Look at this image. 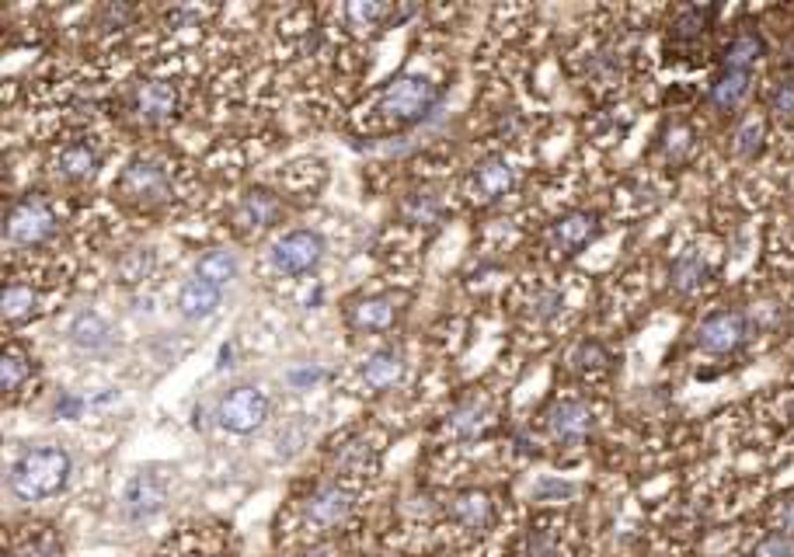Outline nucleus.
<instances>
[{"label": "nucleus", "instance_id": "26", "mask_svg": "<svg viewBox=\"0 0 794 557\" xmlns=\"http://www.w3.org/2000/svg\"><path fill=\"white\" fill-rule=\"evenodd\" d=\"M36 307H39V293L25 283H11L4 289V297H0V314H4L8 324L28 321L31 314H36Z\"/></svg>", "mask_w": 794, "mask_h": 557}, {"label": "nucleus", "instance_id": "2", "mask_svg": "<svg viewBox=\"0 0 794 557\" xmlns=\"http://www.w3.org/2000/svg\"><path fill=\"white\" fill-rule=\"evenodd\" d=\"M439 98H443V91L428 77L405 74V77H394L384 88V94H380V108H384L394 122L415 126L439 105Z\"/></svg>", "mask_w": 794, "mask_h": 557}, {"label": "nucleus", "instance_id": "25", "mask_svg": "<svg viewBox=\"0 0 794 557\" xmlns=\"http://www.w3.org/2000/svg\"><path fill=\"white\" fill-rule=\"evenodd\" d=\"M669 283L676 293H697L704 283H707V261L701 255H680L673 261V269H669Z\"/></svg>", "mask_w": 794, "mask_h": 557}, {"label": "nucleus", "instance_id": "13", "mask_svg": "<svg viewBox=\"0 0 794 557\" xmlns=\"http://www.w3.org/2000/svg\"><path fill=\"white\" fill-rule=\"evenodd\" d=\"M349 513H353V495L342 491L338 484H321L307 498V519L313 527H335V522H342Z\"/></svg>", "mask_w": 794, "mask_h": 557}, {"label": "nucleus", "instance_id": "34", "mask_svg": "<svg viewBox=\"0 0 794 557\" xmlns=\"http://www.w3.org/2000/svg\"><path fill=\"white\" fill-rule=\"evenodd\" d=\"M767 105L773 116H794V77H781V80H773V88L767 91Z\"/></svg>", "mask_w": 794, "mask_h": 557}, {"label": "nucleus", "instance_id": "3", "mask_svg": "<svg viewBox=\"0 0 794 557\" xmlns=\"http://www.w3.org/2000/svg\"><path fill=\"white\" fill-rule=\"evenodd\" d=\"M53 231H56V212L36 192L22 195V199L8 209L4 237L11 244H18V248H31V244H42V241L53 237Z\"/></svg>", "mask_w": 794, "mask_h": 557}, {"label": "nucleus", "instance_id": "11", "mask_svg": "<svg viewBox=\"0 0 794 557\" xmlns=\"http://www.w3.org/2000/svg\"><path fill=\"white\" fill-rule=\"evenodd\" d=\"M512 185H516V171L502 154L485 157L471 174V195L477 203H499Z\"/></svg>", "mask_w": 794, "mask_h": 557}, {"label": "nucleus", "instance_id": "24", "mask_svg": "<svg viewBox=\"0 0 794 557\" xmlns=\"http://www.w3.org/2000/svg\"><path fill=\"white\" fill-rule=\"evenodd\" d=\"M349 321H353V327H359V332H387V327L394 324V300L390 297L359 300L353 307Z\"/></svg>", "mask_w": 794, "mask_h": 557}, {"label": "nucleus", "instance_id": "16", "mask_svg": "<svg viewBox=\"0 0 794 557\" xmlns=\"http://www.w3.org/2000/svg\"><path fill=\"white\" fill-rule=\"evenodd\" d=\"M279 209H283V206H279V199L269 189H252L238 203L234 223H238V231H258V226H272L279 220Z\"/></svg>", "mask_w": 794, "mask_h": 557}, {"label": "nucleus", "instance_id": "28", "mask_svg": "<svg viewBox=\"0 0 794 557\" xmlns=\"http://www.w3.org/2000/svg\"><path fill=\"white\" fill-rule=\"evenodd\" d=\"M151 272H154V251L151 248H126L119 258H115V275H119L123 286H137Z\"/></svg>", "mask_w": 794, "mask_h": 557}, {"label": "nucleus", "instance_id": "22", "mask_svg": "<svg viewBox=\"0 0 794 557\" xmlns=\"http://www.w3.org/2000/svg\"><path fill=\"white\" fill-rule=\"evenodd\" d=\"M715 18H718V8H683L680 14H676L673 28H669V39L680 42V46L701 42Z\"/></svg>", "mask_w": 794, "mask_h": 557}, {"label": "nucleus", "instance_id": "42", "mask_svg": "<svg viewBox=\"0 0 794 557\" xmlns=\"http://www.w3.org/2000/svg\"><path fill=\"white\" fill-rule=\"evenodd\" d=\"M781 527H784V533L787 536H794V491L784 498V505H781Z\"/></svg>", "mask_w": 794, "mask_h": 557}, {"label": "nucleus", "instance_id": "39", "mask_svg": "<svg viewBox=\"0 0 794 557\" xmlns=\"http://www.w3.org/2000/svg\"><path fill=\"white\" fill-rule=\"evenodd\" d=\"M548 495H554V498H572V495H575V484L548 478V481H540V484H537V498H548Z\"/></svg>", "mask_w": 794, "mask_h": 557}, {"label": "nucleus", "instance_id": "32", "mask_svg": "<svg viewBox=\"0 0 794 557\" xmlns=\"http://www.w3.org/2000/svg\"><path fill=\"white\" fill-rule=\"evenodd\" d=\"M690 146H693L690 126H683V122H669L666 129H662V151H666L669 160H683V157L690 154Z\"/></svg>", "mask_w": 794, "mask_h": 557}, {"label": "nucleus", "instance_id": "23", "mask_svg": "<svg viewBox=\"0 0 794 557\" xmlns=\"http://www.w3.org/2000/svg\"><path fill=\"white\" fill-rule=\"evenodd\" d=\"M488 425V407L485 401H460L450 415H446V432L457 436V439H471L477 432H485Z\"/></svg>", "mask_w": 794, "mask_h": 557}, {"label": "nucleus", "instance_id": "19", "mask_svg": "<svg viewBox=\"0 0 794 557\" xmlns=\"http://www.w3.org/2000/svg\"><path fill=\"white\" fill-rule=\"evenodd\" d=\"M98 168H102V154H98L88 140L66 143L56 157V174L66 178V182H88Z\"/></svg>", "mask_w": 794, "mask_h": 557}, {"label": "nucleus", "instance_id": "31", "mask_svg": "<svg viewBox=\"0 0 794 557\" xmlns=\"http://www.w3.org/2000/svg\"><path fill=\"white\" fill-rule=\"evenodd\" d=\"M345 18H349L356 28H373L380 22L394 18V14L384 4H376V0H353V4L345 8Z\"/></svg>", "mask_w": 794, "mask_h": 557}, {"label": "nucleus", "instance_id": "30", "mask_svg": "<svg viewBox=\"0 0 794 557\" xmlns=\"http://www.w3.org/2000/svg\"><path fill=\"white\" fill-rule=\"evenodd\" d=\"M401 212L411 223H433L439 217V199L433 192H411L401 203Z\"/></svg>", "mask_w": 794, "mask_h": 557}, {"label": "nucleus", "instance_id": "37", "mask_svg": "<svg viewBox=\"0 0 794 557\" xmlns=\"http://www.w3.org/2000/svg\"><path fill=\"white\" fill-rule=\"evenodd\" d=\"M554 314H561V293L558 289H543L540 297L534 300V318L537 321H551Z\"/></svg>", "mask_w": 794, "mask_h": 557}, {"label": "nucleus", "instance_id": "43", "mask_svg": "<svg viewBox=\"0 0 794 557\" xmlns=\"http://www.w3.org/2000/svg\"><path fill=\"white\" fill-rule=\"evenodd\" d=\"M781 70L784 77H794V39L784 46V56H781Z\"/></svg>", "mask_w": 794, "mask_h": 557}, {"label": "nucleus", "instance_id": "7", "mask_svg": "<svg viewBox=\"0 0 794 557\" xmlns=\"http://www.w3.org/2000/svg\"><path fill=\"white\" fill-rule=\"evenodd\" d=\"M321 258H324V237L318 231H290L272 248V265L283 275H304L310 269H318Z\"/></svg>", "mask_w": 794, "mask_h": 557}, {"label": "nucleus", "instance_id": "33", "mask_svg": "<svg viewBox=\"0 0 794 557\" xmlns=\"http://www.w3.org/2000/svg\"><path fill=\"white\" fill-rule=\"evenodd\" d=\"M759 151H764V122H759V119H746L739 133H735V154L750 160Z\"/></svg>", "mask_w": 794, "mask_h": 557}, {"label": "nucleus", "instance_id": "12", "mask_svg": "<svg viewBox=\"0 0 794 557\" xmlns=\"http://www.w3.org/2000/svg\"><path fill=\"white\" fill-rule=\"evenodd\" d=\"M551 432L558 442H582L592 432V407L586 401H558L551 407Z\"/></svg>", "mask_w": 794, "mask_h": 557}, {"label": "nucleus", "instance_id": "21", "mask_svg": "<svg viewBox=\"0 0 794 557\" xmlns=\"http://www.w3.org/2000/svg\"><path fill=\"white\" fill-rule=\"evenodd\" d=\"M401 373H405L401 352H397L394 346H384L367 359V366H362V384H367L370 390H387L401 380Z\"/></svg>", "mask_w": 794, "mask_h": 557}, {"label": "nucleus", "instance_id": "1", "mask_svg": "<svg viewBox=\"0 0 794 557\" xmlns=\"http://www.w3.org/2000/svg\"><path fill=\"white\" fill-rule=\"evenodd\" d=\"M74 461L63 446H31L18 453V461L11 464L8 484L22 502H42L53 498L71 481Z\"/></svg>", "mask_w": 794, "mask_h": 557}, {"label": "nucleus", "instance_id": "15", "mask_svg": "<svg viewBox=\"0 0 794 557\" xmlns=\"http://www.w3.org/2000/svg\"><path fill=\"white\" fill-rule=\"evenodd\" d=\"M764 56H767V39L759 36L756 28H739L735 36L725 42V49H721V67H728V70H750L753 74V67Z\"/></svg>", "mask_w": 794, "mask_h": 557}, {"label": "nucleus", "instance_id": "46", "mask_svg": "<svg viewBox=\"0 0 794 557\" xmlns=\"http://www.w3.org/2000/svg\"><path fill=\"white\" fill-rule=\"evenodd\" d=\"M11 557H14V554H11Z\"/></svg>", "mask_w": 794, "mask_h": 557}, {"label": "nucleus", "instance_id": "45", "mask_svg": "<svg viewBox=\"0 0 794 557\" xmlns=\"http://www.w3.org/2000/svg\"><path fill=\"white\" fill-rule=\"evenodd\" d=\"M791 415H794V398H791Z\"/></svg>", "mask_w": 794, "mask_h": 557}, {"label": "nucleus", "instance_id": "20", "mask_svg": "<svg viewBox=\"0 0 794 557\" xmlns=\"http://www.w3.org/2000/svg\"><path fill=\"white\" fill-rule=\"evenodd\" d=\"M450 516L460 522L463 530H474V533L477 530H488L491 527V516H495L488 491H477V488L460 491V495L453 498V505H450Z\"/></svg>", "mask_w": 794, "mask_h": 557}, {"label": "nucleus", "instance_id": "4", "mask_svg": "<svg viewBox=\"0 0 794 557\" xmlns=\"http://www.w3.org/2000/svg\"><path fill=\"white\" fill-rule=\"evenodd\" d=\"M265 418H269V398H265L258 387H234V390H227L217 404V422L234 436H247V432L261 429Z\"/></svg>", "mask_w": 794, "mask_h": 557}, {"label": "nucleus", "instance_id": "14", "mask_svg": "<svg viewBox=\"0 0 794 557\" xmlns=\"http://www.w3.org/2000/svg\"><path fill=\"white\" fill-rule=\"evenodd\" d=\"M223 300V293L220 286H213L206 283V278H189V283H181L178 289V310H181V318L185 321H206L217 314V307Z\"/></svg>", "mask_w": 794, "mask_h": 557}, {"label": "nucleus", "instance_id": "38", "mask_svg": "<svg viewBox=\"0 0 794 557\" xmlns=\"http://www.w3.org/2000/svg\"><path fill=\"white\" fill-rule=\"evenodd\" d=\"M129 18H132V8H126V4H108V8L98 11V25H102L105 31H112V28H123Z\"/></svg>", "mask_w": 794, "mask_h": 557}, {"label": "nucleus", "instance_id": "5", "mask_svg": "<svg viewBox=\"0 0 794 557\" xmlns=\"http://www.w3.org/2000/svg\"><path fill=\"white\" fill-rule=\"evenodd\" d=\"M115 192L123 195L126 203H137V206H157L161 199H168L171 192V182H168V171L161 168L154 160H129L119 182H115Z\"/></svg>", "mask_w": 794, "mask_h": 557}, {"label": "nucleus", "instance_id": "17", "mask_svg": "<svg viewBox=\"0 0 794 557\" xmlns=\"http://www.w3.org/2000/svg\"><path fill=\"white\" fill-rule=\"evenodd\" d=\"M750 85H753V74L750 70H728V67H721L715 74V80H710V88H707V102L715 105L718 112H735L742 102H746Z\"/></svg>", "mask_w": 794, "mask_h": 557}, {"label": "nucleus", "instance_id": "40", "mask_svg": "<svg viewBox=\"0 0 794 557\" xmlns=\"http://www.w3.org/2000/svg\"><path fill=\"white\" fill-rule=\"evenodd\" d=\"M80 407H85V401L74 398V394H63V398L56 401V415H60V418H77V415H80Z\"/></svg>", "mask_w": 794, "mask_h": 557}, {"label": "nucleus", "instance_id": "29", "mask_svg": "<svg viewBox=\"0 0 794 557\" xmlns=\"http://www.w3.org/2000/svg\"><path fill=\"white\" fill-rule=\"evenodd\" d=\"M28 373H31V363L25 355H18V352L0 355V387H4L8 394H14V390L28 380Z\"/></svg>", "mask_w": 794, "mask_h": 557}, {"label": "nucleus", "instance_id": "35", "mask_svg": "<svg viewBox=\"0 0 794 557\" xmlns=\"http://www.w3.org/2000/svg\"><path fill=\"white\" fill-rule=\"evenodd\" d=\"M750 557H794V536H787V533H767L750 550Z\"/></svg>", "mask_w": 794, "mask_h": 557}, {"label": "nucleus", "instance_id": "6", "mask_svg": "<svg viewBox=\"0 0 794 557\" xmlns=\"http://www.w3.org/2000/svg\"><path fill=\"white\" fill-rule=\"evenodd\" d=\"M750 318L742 310H715L697 324V346L710 355H728L746 346Z\"/></svg>", "mask_w": 794, "mask_h": 557}, {"label": "nucleus", "instance_id": "27", "mask_svg": "<svg viewBox=\"0 0 794 557\" xmlns=\"http://www.w3.org/2000/svg\"><path fill=\"white\" fill-rule=\"evenodd\" d=\"M195 275L223 289V286L230 283V278L238 275V258H234V251H227V248H213V251H206L203 258L195 261Z\"/></svg>", "mask_w": 794, "mask_h": 557}, {"label": "nucleus", "instance_id": "9", "mask_svg": "<svg viewBox=\"0 0 794 557\" xmlns=\"http://www.w3.org/2000/svg\"><path fill=\"white\" fill-rule=\"evenodd\" d=\"M164 502H168V481L161 478V474H151V470H140L132 474L126 491H123V509L129 519H151L164 509Z\"/></svg>", "mask_w": 794, "mask_h": 557}, {"label": "nucleus", "instance_id": "10", "mask_svg": "<svg viewBox=\"0 0 794 557\" xmlns=\"http://www.w3.org/2000/svg\"><path fill=\"white\" fill-rule=\"evenodd\" d=\"M129 102L143 122H164L178 112V88L171 80H140V85L132 88Z\"/></svg>", "mask_w": 794, "mask_h": 557}, {"label": "nucleus", "instance_id": "44", "mask_svg": "<svg viewBox=\"0 0 794 557\" xmlns=\"http://www.w3.org/2000/svg\"><path fill=\"white\" fill-rule=\"evenodd\" d=\"M223 366H230V346L220 349V370H223Z\"/></svg>", "mask_w": 794, "mask_h": 557}, {"label": "nucleus", "instance_id": "18", "mask_svg": "<svg viewBox=\"0 0 794 557\" xmlns=\"http://www.w3.org/2000/svg\"><path fill=\"white\" fill-rule=\"evenodd\" d=\"M66 335H71V346L80 352H102L112 346V327L98 310H80L71 327H66Z\"/></svg>", "mask_w": 794, "mask_h": 557}, {"label": "nucleus", "instance_id": "36", "mask_svg": "<svg viewBox=\"0 0 794 557\" xmlns=\"http://www.w3.org/2000/svg\"><path fill=\"white\" fill-rule=\"evenodd\" d=\"M338 467L342 470H349V474H367L370 467V450H367V442H349L342 453H338Z\"/></svg>", "mask_w": 794, "mask_h": 557}, {"label": "nucleus", "instance_id": "8", "mask_svg": "<svg viewBox=\"0 0 794 557\" xmlns=\"http://www.w3.org/2000/svg\"><path fill=\"white\" fill-rule=\"evenodd\" d=\"M596 237H600V217H596L592 209H568V212H561V217L551 223V231H548L551 251L561 255V258L578 255L582 248H589Z\"/></svg>", "mask_w": 794, "mask_h": 557}, {"label": "nucleus", "instance_id": "41", "mask_svg": "<svg viewBox=\"0 0 794 557\" xmlns=\"http://www.w3.org/2000/svg\"><path fill=\"white\" fill-rule=\"evenodd\" d=\"M321 376H324V373H321L318 366L293 370V373H290V384H293V387H307V384H313V380H321Z\"/></svg>", "mask_w": 794, "mask_h": 557}]
</instances>
